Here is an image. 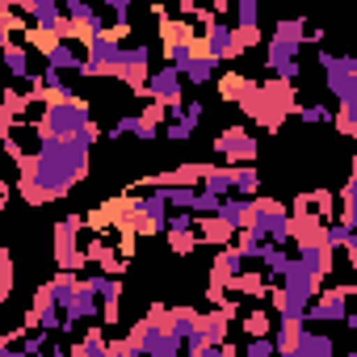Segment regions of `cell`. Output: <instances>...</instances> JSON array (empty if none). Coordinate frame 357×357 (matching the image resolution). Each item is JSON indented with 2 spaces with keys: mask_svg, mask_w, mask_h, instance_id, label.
Listing matches in <instances>:
<instances>
[{
  "mask_svg": "<svg viewBox=\"0 0 357 357\" xmlns=\"http://www.w3.org/2000/svg\"><path fill=\"white\" fill-rule=\"evenodd\" d=\"M89 139H43L30 160L17 164V190L30 206H47L89 176Z\"/></svg>",
  "mask_w": 357,
  "mask_h": 357,
  "instance_id": "6da1fadb",
  "label": "cell"
},
{
  "mask_svg": "<svg viewBox=\"0 0 357 357\" xmlns=\"http://www.w3.org/2000/svg\"><path fill=\"white\" fill-rule=\"evenodd\" d=\"M43 139H89L97 143V122L84 105V97H68V101H47L38 114Z\"/></svg>",
  "mask_w": 357,
  "mask_h": 357,
  "instance_id": "7a4b0ae2",
  "label": "cell"
},
{
  "mask_svg": "<svg viewBox=\"0 0 357 357\" xmlns=\"http://www.w3.org/2000/svg\"><path fill=\"white\" fill-rule=\"evenodd\" d=\"M130 340H135V349L143 357H185V344L176 340L172 328H168V307L164 303H151L147 319H139L130 328Z\"/></svg>",
  "mask_w": 357,
  "mask_h": 357,
  "instance_id": "3957f363",
  "label": "cell"
},
{
  "mask_svg": "<svg viewBox=\"0 0 357 357\" xmlns=\"http://www.w3.org/2000/svg\"><path fill=\"white\" fill-rule=\"evenodd\" d=\"M248 231L261 236V240L273 244V248H286V244L294 240V215H290L282 202H273V198H252Z\"/></svg>",
  "mask_w": 357,
  "mask_h": 357,
  "instance_id": "277c9868",
  "label": "cell"
},
{
  "mask_svg": "<svg viewBox=\"0 0 357 357\" xmlns=\"http://www.w3.org/2000/svg\"><path fill=\"white\" fill-rule=\"evenodd\" d=\"M80 227H84V215H68V219L55 223V265H59V273H80L84 269Z\"/></svg>",
  "mask_w": 357,
  "mask_h": 357,
  "instance_id": "5b68a950",
  "label": "cell"
},
{
  "mask_svg": "<svg viewBox=\"0 0 357 357\" xmlns=\"http://www.w3.org/2000/svg\"><path fill=\"white\" fill-rule=\"evenodd\" d=\"M147 97H151V105H164L168 118H181V109H185V76L176 68H168V63L155 68L151 80H147Z\"/></svg>",
  "mask_w": 357,
  "mask_h": 357,
  "instance_id": "8992f818",
  "label": "cell"
},
{
  "mask_svg": "<svg viewBox=\"0 0 357 357\" xmlns=\"http://www.w3.org/2000/svg\"><path fill=\"white\" fill-rule=\"evenodd\" d=\"M349 307H353V286L324 290V294L307 307V328H315V324H344V319H349Z\"/></svg>",
  "mask_w": 357,
  "mask_h": 357,
  "instance_id": "52a82bcc",
  "label": "cell"
},
{
  "mask_svg": "<svg viewBox=\"0 0 357 357\" xmlns=\"http://www.w3.org/2000/svg\"><path fill=\"white\" fill-rule=\"evenodd\" d=\"M248 47H244V38L236 34V26H223V22H215L206 34H202V55H211L215 63H227V59H240Z\"/></svg>",
  "mask_w": 357,
  "mask_h": 357,
  "instance_id": "ba28073f",
  "label": "cell"
},
{
  "mask_svg": "<svg viewBox=\"0 0 357 357\" xmlns=\"http://www.w3.org/2000/svg\"><path fill=\"white\" fill-rule=\"evenodd\" d=\"M298 51H303V47H290V43H282V38H269V47H265V68L273 72V80L294 84V80L303 76V68H298Z\"/></svg>",
  "mask_w": 357,
  "mask_h": 357,
  "instance_id": "9c48e42d",
  "label": "cell"
},
{
  "mask_svg": "<svg viewBox=\"0 0 357 357\" xmlns=\"http://www.w3.org/2000/svg\"><path fill=\"white\" fill-rule=\"evenodd\" d=\"M215 151L227 155L231 168H236V164H252V160H257V139H252L244 126H227L223 135H215Z\"/></svg>",
  "mask_w": 357,
  "mask_h": 357,
  "instance_id": "30bf717a",
  "label": "cell"
},
{
  "mask_svg": "<svg viewBox=\"0 0 357 357\" xmlns=\"http://www.w3.org/2000/svg\"><path fill=\"white\" fill-rule=\"evenodd\" d=\"M43 55H47V68H51V72H59V76H80V72H84V55H80L72 43H63V38H59V43H51Z\"/></svg>",
  "mask_w": 357,
  "mask_h": 357,
  "instance_id": "8fae6325",
  "label": "cell"
},
{
  "mask_svg": "<svg viewBox=\"0 0 357 357\" xmlns=\"http://www.w3.org/2000/svg\"><path fill=\"white\" fill-rule=\"evenodd\" d=\"M294 261L303 265V269H311L319 282L332 273V248L324 244V240H307V244H298V252H294Z\"/></svg>",
  "mask_w": 357,
  "mask_h": 357,
  "instance_id": "7c38bea8",
  "label": "cell"
},
{
  "mask_svg": "<svg viewBox=\"0 0 357 357\" xmlns=\"http://www.w3.org/2000/svg\"><path fill=\"white\" fill-rule=\"evenodd\" d=\"M282 290H286V294H294V298H303V303H315V298L324 294V290H319V278H315L311 269H303L298 261H294V265H290V273L282 278Z\"/></svg>",
  "mask_w": 357,
  "mask_h": 357,
  "instance_id": "4fadbf2b",
  "label": "cell"
},
{
  "mask_svg": "<svg viewBox=\"0 0 357 357\" xmlns=\"http://www.w3.org/2000/svg\"><path fill=\"white\" fill-rule=\"evenodd\" d=\"M84 282L97 290L105 324H118V298H122V282H118V278H109V273H93V278H84Z\"/></svg>",
  "mask_w": 357,
  "mask_h": 357,
  "instance_id": "5bb4252c",
  "label": "cell"
},
{
  "mask_svg": "<svg viewBox=\"0 0 357 357\" xmlns=\"http://www.w3.org/2000/svg\"><path fill=\"white\" fill-rule=\"evenodd\" d=\"M168 328H172V336L181 340V344H190V340H198V332H202V315L190 311V307H172V311H168Z\"/></svg>",
  "mask_w": 357,
  "mask_h": 357,
  "instance_id": "9a60e30c",
  "label": "cell"
},
{
  "mask_svg": "<svg viewBox=\"0 0 357 357\" xmlns=\"http://www.w3.org/2000/svg\"><path fill=\"white\" fill-rule=\"evenodd\" d=\"M244 265H248V261L240 257V248H236V244H231V248H219V257H215V282H219V286H231L236 278H244V273H248Z\"/></svg>",
  "mask_w": 357,
  "mask_h": 357,
  "instance_id": "2e32d148",
  "label": "cell"
},
{
  "mask_svg": "<svg viewBox=\"0 0 357 357\" xmlns=\"http://www.w3.org/2000/svg\"><path fill=\"white\" fill-rule=\"evenodd\" d=\"M290 357H336V349H332V336H324L315 328H303L298 344L290 349Z\"/></svg>",
  "mask_w": 357,
  "mask_h": 357,
  "instance_id": "e0dca14e",
  "label": "cell"
},
{
  "mask_svg": "<svg viewBox=\"0 0 357 357\" xmlns=\"http://www.w3.org/2000/svg\"><path fill=\"white\" fill-rule=\"evenodd\" d=\"M5 68H9L13 80H26V84L38 76L34 63H30V47H26V43H5Z\"/></svg>",
  "mask_w": 357,
  "mask_h": 357,
  "instance_id": "ac0fdd59",
  "label": "cell"
},
{
  "mask_svg": "<svg viewBox=\"0 0 357 357\" xmlns=\"http://www.w3.org/2000/svg\"><path fill=\"white\" fill-rule=\"evenodd\" d=\"M219 219H223L236 236H240V231H248V219H252V198H236V194H231V198L223 202Z\"/></svg>",
  "mask_w": 357,
  "mask_h": 357,
  "instance_id": "d6986e66",
  "label": "cell"
},
{
  "mask_svg": "<svg viewBox=\"0 0 357 357\" xmlns=\"http://www.w3.org/2000/svg\"><path fill=\"white\" fill-rule=\"evenodd\" d=\"M290 265H294V257L286 252V248H273V244H265V252H261V273L278 286L286 273H290Z\"/></svg>",
  "mask_w": 357,
  "mask_h": 357,
  "instance_id": "ffe728a7",
  "label": "cell"
},
{
  "mask_svg": "<svg viewBox=\"0 0 357 357\" xmlns=\"http://www.w3.org/2000/svg\"><path fill=\"white\" fill-rule=\"evenodd\" d=\"M202 190L215 194V198H231V194H236V168H215V164H206Z\"/></svg>",
  "mask_w": 357,
  "mask_h": 357,
  "instance_id": "44dd1931",
  "label": "cell"
},
{
  "mask_svg": "<svg viewBox=\"0 0 357 357\" xmlns=\"http://www.w3.org/2000/svg\"><path fill=\"white\" fill-rule=\"evenodd\" d=\"M198 240L202 244H215V248H231L236 244V231L223 219H198Z\"/></svg>",
  "mask_w": 357,
  "mask_h": 357,
  "instance_id": "7402d4cb",
  "label": "cell"
},
{
  "mask_svg": "<svg viewBox=\"0 0 357 357\" xmlns=\"http://www.w3.org/2000/svg\"><path fill=\"white\" fill-rule=\"evenodd\" d=\"M324 80L340 105H357V72H324Z\"/></svg>",
  "mask_w": 357,
  "mask_h": 357,
  "instance_id": "603a6c76",
  "label": "cell"
},
{
  "mask_svg": "<svg viewBox=\"0 0 357 357\" xmlns=\"http://www.w3.org/2000/svg\"><path fill=\"white\" fill-rule=\"evenodd\" d=\"M109 349H114V340H105L101 328H89V332L72 344V357H109Z\"/></svg>",
  "mask_w": 357,
  "mask_h": 357,
  "instance_id": "cb8c5ba5",
  "label": "cell"
},
{
  "mask_svg": "<svg viewBox=\"0 0 357 357\" xmlns=\"http://www.w3.org/2000/svg\"><path fill=\"white\" fill-rule=\"evenodd\" d=\"M269 38H282V43H290V47H303V43H311V30H307V22L303 17H286V22H278L273 26V34Z\"/></svg>",
  "mask_w": 357,
  "mask_h": 357,
  "instance_id": "d4e9b609",
  "label": "cell"
},
{
  "mask_svg": "<svg viewBox=\"0 0 357 357\" xmlns=\"http://www.w3.org/2000/svg\"><path fill=\"white\" fill-rule=\"evenodd\" d=\"M227 328H231V315H227V311H206V315H202V340L227 344Z\"/></svg>",
  "mask_w": 357,
  "mask_h": 357,
  "instance_id": "484cf974",
  "label": "cell"
},
{
  "mask_svg": "<svg viewBox=\"0 0 357 357\" xmlns=\"http://www.w3.org/2000/svg\"><path fill=\"white\" fill-rule=\"evenodd\" d=\"M194 130H198V122L185 118V109H181V118H168L164 122V139L168 143H185V139H194Z\"/></svg>",
  "mask_w": 357,
  "mask_h": 357,
  "instance_id": "4316f807",
  "label": "cell"
},
{
  "mask_svg": "<svg viewBox=\"0 0 357 357\" xmlns=\"http://www.w3.org/2000/svg\"><path fill=\"white\" fill-rule=\"evenodd\" d=\"M215 68H219V63H215L211 55H198V59L185 68V84H198V89L211 84V80H215Z\"/></svg>",
  "mask_w": 357,
  "mask_h": 357,
  "instance_id": "83f0119b",
  "label": "cell"
},
{
  "mask_svg": "<svg viewBox=\"0 0 357 357\" xmlns=\"http://www.w3.org/2000/svg\"><path fill=\"white\" fill-rule=\"evenodd\" d=\"M294 118L307 126H336V114L328 105H294Z\"/></svg>",
  "mask_w": 357,
  "mask_h": 357,
  "instance_id": "f1b7e54d",
  "label": "cell"
},
{
  "mask_svg": "<svg viewBox=\"0 0 357 357\" xmlns=\"http://www.w3.org/2000/svg\"><path fill=\"white\" fill-rule=\"evenodd\" d=\"M340 223L357 231V181L349 176V185L340 190Z\"/></svg>",
  "mask_w": 357,
  "mask_h": 357,
  "instance_id": "f546056e",
  "label": "cell"
},
{
  "mask_svg": "<svg viewBox=\"0 0 357 357\" xmlns=\"http://www.w3.org/2000/svg\"><path fill=\"white\" fill-rule=\"evenodd\" d=\"M257 190H261V172L240 164L236 168V198H257Z\"/></svg>",
  "mask_w": 357,
  "mask_h": 357,
  "instance_id": "4dcf8cb0",
  "label": "cell"
},
{
  "mask_svg": "<svg viewBox=\"0 0 357 357\" xmlns=\"http://www.w3.org/2000/svg\"><path fill=\"white\" fill-rule=\"evenodd\" d=\"M236 30L240 34H261V26H257V0H236Z\"/></svg>",
  "mask_w": 357,
  "mask_h": 357,
  "instance_id": "1f68e13d",
  "label": "cell"
},
{
  "mask_svg": "<svg viewBox=\"0 0 357 357\" xmlns=\"http://www.w3.org/2000/svg\"><path fill=\"white\" fill-rule=\"evenodd\" d=\"M168 236H185V231H198V215L194 211H168V223H164Z\"/></svg>",
  "mask_w": 357,
  "mask_h": 357,
  "instance_id": "d6a6232c",
  "label": "cell"
},
{
  "mask_svg": "<svg viewBox=\"0 0 357 357\" xmlns=\"http://www.w3.org/2000/svg\"><path fill=\"white\" fill-rule=\"evenodd\" d=\"M236 248H240V257H244V261H261L265 240H261V236H252V231H240V236H236Z\"/></svg>",
  "mask_w": 357,
  "mask_h": 357,
  "instance_id": "836d02e7",
  "label": "cell"
},
{
  "mask_svg": "<svg viewBox=\"0 0 357 357\" xmlns=\"http://www.w3.org/2000/svg\"><path fill=\"white\" fill-rule=\"evenodd\" d=\"M349 240H353V227H344L340 219L336 223H328V231H324V244L336 252V248H349Z\"/></svg>",
  "mask_w": 357,
  "mask_h": 357,
  "instance_id": "e575fe53",
  "label": "cell"
},
{
  "mask_svg": "<svg viewBox=\"0 0 357 357\" xmlns=\"http://www.w3.org/2000/svg\"><path fill=\"white\" fill-rule=\"evenodd\" d=\"M219 89H223V97H227V101H244L248 80H244V76H236V72H227V76L219 80Z\"/></svg>",
  "mask_w": 357,
  "mask_h": 357,
  "instance_id": "d590c367",
  "label": "cell"
},
{
  "mask_svg": "<svg viewBox=\"0 0 357 357\" xmlns=\"http://www.w3.org/2000/svg\"><path fill=\"white\" fill-rule=\"evenodd\" d=\"M244 332H248L252 340H261V336H273V332H269V311H252V315L244 319Z\"/></svg>",
  "mask_w": 357,
  "mask_h": 357,
  "instance_id": "8d00e7d4",
  "label": "cell"
},
{
  "mask_svg": "<svg viewBox=\"0 0 357 357\" xmlns=\"http://www.w3.org/2000/svg\"><path fill=\"white\" fill-rule=\"evenodd\" d=\"M240 357H278V344H273V336H261V340H248V349Z\"/></svg>",
  "mask_w": 357,
  "mask_h": 357,
  "instance_id": "74e56055",
  "label": "cell"
},
{
  "mask_svg": "<svg viewBox=\"0 0 357 357\" xmlns=\"http://www.w3.org/2000/svg\"><path fill=\"white\" fill-rule=\"evenodd\" d=\"M9 294H13V257L0 252V298H9Z\"/></svg>",
  "mask_w": 357,
  "mask_h": 357,
  "instance_id": "f35d334b",
  "label": "cell"
},
{
  "mask_svg": "<svg viewBox=\"0 0 357 357\" xmlns=\"http://www.w3.org/2000/svg\"><path fill=\"white\" fill-rule=\"evenodd\" d=\"M336 126L357 139V105H340V109H336Z\"/></svg>",
  "mask_w": 357,
  "mask_h": 357,
  "instance_id": "ab89813d",
  "label": "cell"
},
{
  "mask_svg": "<svg viewBox=\"0 0 357 357\" xmlns=\"http://www.w3.org/2000/svg\"><path fill=\"white\" fill-rule=\"evenodd\" d=\"M198 244H202V240H198V231H185V236H168V248H172V252H181V257H185V252H194Z\"/></svg>",
  "mask_w": 357,
  "mask_h": 357,
  "instance_id": "60d3db41",
  "label": "cell"
},
{
  "mask_svg": "<svg viewBox=\"0 0 357 357\" xmlns=\"http://www.w3.org/2000/svg\"><path fill=\"white\" fill-rule=\"evenodd\" d=\"M109 357H143V353L135 349V340H130V336H122V340H114V349H109Z\"/></svg>",
  "mask_w": 357,
  "mask_h": 357,
  "instance_id": "b9f144b4",
  "label": "cell"
},
{
  "mask_svg": "<svg viewBox=\"0 0 357 357\" xmlns=\"http://www.w3.org/2000/svg\"><path fill=\"white\" fill-rule=\"evenodd\" d=\"M344 252H349V269L357 273V231H353V240H349V248H344Z\"/></svg>",
  "mask_w": 357,
  "mask_h": 357,
  "instance_id": "7bdbcfd3",
  "label": "cell"
},
{
  "mask_svg": "<svg viewBox=\"0 0 357 357\" xmlns=\"http://www.w3.org/2000/svg\"><path fill=\"white\" fill-rule=\"evenodd\" d=\"M0 357H26L22 349H13V344H0Z\"/></svg>",
  "mask_w": 357,
  "mask_h": 357,
  "instance_id": "ee69618b",
  "label": "cell"
},
{
  "mask_svg": "<svg viewBox=\"0 0 357 357\" xmlns=\"http://www.w3.org/2000/svg\"><path fill=\"white\" fill-rule=\"evenodd\" d=\"M353 181H357V155H353Z\"/></svg>",
  "mask_w": 357,
  "mask_h": 357,
  "instance_id": "f6af8a7d",
  "label": "cell"
},
{
  "mask_svg": "<svg viewBox=\"0 0 357 357\" xmlns=\"http://www.w3.org/2000/svg\"><path fill=\"white\" fill-rule=\"evenodd\" d=\"M353 72H357V55H353Z\"/></svg>",
  "mask_w": 357,
  "mask_h": 357,
  "instance_id": "bcb514c9",
  "label": "cell"
}]
</instances>
